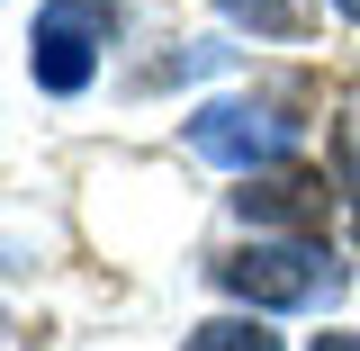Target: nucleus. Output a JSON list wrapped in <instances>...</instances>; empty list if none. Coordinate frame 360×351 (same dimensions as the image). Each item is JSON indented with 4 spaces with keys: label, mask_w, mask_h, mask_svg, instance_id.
I'll use <instances>...</instances> for the list:
<instances>
[{
    "label": "nucleus",
    "mask_w": 360,
    "mask_h": 351,
    "mask_svg": "<svg viewBox=\"0 0 360 351\" xmlns=\"http://www.w3.org/2000/svg\"><path fill=\"white\" fill-rule=\"evenodd\" d=\"M180 351H279V333H270L262 315H217V324H198Z\"/></svg>",
    "instance_id": "obj_6"
},
{
    "label": "nucleus",
    "mask_w": 360,
    "mask_h": 351,
    "mask_svg": "<svg viewBox=\"0 0 360 351\" xmlns=\"http://www.w3.org/2000/svg\"><path fill=\"white\" fill-rule=\"evenodd\" d=\"M9 270H27V253H18V243H0V279H9Z\"/></svg>",
    "instance_id": "obj_8"
},
{
    "label": "nucleus",
    "mask_w": 360,
    "mask_h": 351,
    "mask_svg": "<svg viewBox=\"0 0 360 351\" xmlns=\"http://www.w3.org/2000/svg\"><path fill=\"white\" fill-rule=\"evenodd\" d=\"M217 18L252 27V37H307V27H315V0H217Z\"/></svg>",
    "instance_id": "obj_5"
},
{
    "label": "nucleus",
    "mask_w": 360,
    "mask_h": 351,
    "mask_svg": "<svg viewBox=\"0 0 360 351\" xmlns=\"http://www.w3.org/2000/svg\"><path fill=\"white\" fill-rule=\"evenodd\" d=\"M189 153L252 180V172H270V162L297 153V117L270 108V99H207V108L189 117Z\"/></svg>",
    "instance_id": "obj_3"
},
{
    "label": "nucleus",
    "mask_w": 360,
    "mask_h": 351,
    "mask_svg": "<svg viewBox=\"0 0 360 351\" xmlns=\"http://www.w3.org/2000/svg\"><path fill=\"white\" fill-rule=\"evenodd\" d=\"M307 351H360V333H315Z\"/></svg>",
    "instance_id": "obj_7"
},
{
    "label": "nucleus",
    "mask_w": 360,
    "mask_h": 351,
    "mask_svg": "<svg viewBox=\"0 0 360 351\" xmlns=\"http://www.w3.org/2000/svg\"><path fill=\"white\" fill-rule=\"evenodd\" d=\"M108 37H117V9L108 0H45L37 27H27V72H37V90H54V99L90 90Z\"/></svg>",
    "instance_id": "obj_2"
},
{
    "label": "nucleus",
    "mask_w": 360,
    "mask_h": 351,
    "mask_svg": "<svg viewBox=\"0 0 360 351\" xmlns=\"http://www.w3.org/2000/svg\"><path fill=\"white\" fill-rule=\"evenodd\" d=\"M234 208L252 225H297V234H315L324 225V180L315 172H252L234 189Z\"/></svg>",
    "instance_id": "obj_4"
},
{
    "label": "nucleus",
    "mask_w": 360,
    "mask_h": 351,
    "mask_svg": "<svg viewBox=\"0 0 360 351\" xmlns=\"http://www.w3.org/2000/svg\"><path fill=\"white\" fill-rule=\"evenodd\" d=\"M333 9H342V18H360V0H333Z\"/></svg>",
    "instance_id": "obj_9"
},
{
    "label": "nucleus",
    "mask_w": 360,
    "mask_h": 351,
    "mask_svg": "<svg viewBox=\"0 0 360 351\" xmlns=\"http://www.w3.org/2000/svg\"><path fill=\"white\" fill-rule=\"evenodd\" d=\"M217 288L225 298H243L252 315H297V307H324L333 288H342V270H333V253L324 243H307V234H288V243H252V253H234V262H217Z\"/></svg>",
    "instance_id": "obj_1"
}]
</instances>
